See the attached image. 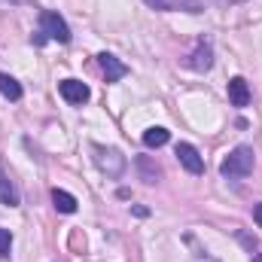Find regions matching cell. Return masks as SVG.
<instances>
[{"label":"cell","instance_id":"cell-17","mask_svg":"<svg viewBox=\"0 0 262 262\" xmlns=\"http://www.w3.org/2000/svg\"><path fill=\"white\" fill-rule=\"evenodd\" d=\"M253 220H256V226L262 229V204H256V207H253Z\"/></svg>","mask_w":262,"mask_h":262},{"label":"cell","instance_id":"cell-10","mask_svg":"<svg viewBox=\"0 0 262 262\" xmlns=\"http://www.w3.org/2000/svg\"><path fill=\"white\" fill-rule=\"evenodd\" d=\"M0 201L6 204V207H15L18 204V189H15V183L9 180V174L0 168Z\"/></svg>","mask_w":262,"mask_h":262},{"label":"cell","instance_id":"cell-3","mask_svg":"<svg viewBox=\"0 0 262 262\" xmlns=\"http://www.w3.org/2000/svg\"><path fill=\"white\" fill-rule=\"evenodd\" d=\"M40 34H43L46 40H55V43H70V28H67V21L58 12H52V9L40 12Z\"/></svg>","mask_w":262,"mask_h":262},{"label":"cell","instance_id":"cell-2","mask_svg":"<svg viewBox=\"0 0 262 262\" xmlns=\"http://www.w3.org/2000/svg\"><path fill=\"white\" fill-rule=\"evenodd\" d=\"M92 152H95V165L107 174V177H122L125 174V156L116 149V146H101V143H92Z\"/></svg>","mask_w":262,"mask_h":262},{"label":"cell","instance_id":"cell-21","mask_svg":"<svg viewBox=\"0 0 262 262\" xmlns=\"http://www.w3.org/2000/svg\"><path fill=\"white\" fill-rule=\"evenodd\" d=\"M213 262H216V259H213Z\"/></svg>","mask_w":262,"mask_h":262},{"label":"cell","instance_id":"cell-20","mask_svg":"<svg viewBox=\"0 0 262 262\" xmlns=\"http://www.w3.org/2000/svg\"><path fill=\"white\" fill-rule=\"evenodd\" d=\"M12 3H21V0H12Z\"/></svg>","mask_w":262,"mask_h":262},{"label":"cell","instance_id":"cell-7","mask_svg":"<svg viewBox=\"0 0 262 262\" xmlns=\"http://www.w3.org/2000/svg\"><path fill=\"white\" fill-rule=\"evenodd\" d=\"M98 64L104 70V79H107V82H119V79L128 73V67L122 64L116 55H110V52H101V55H98Z\"/></svg>","mask_w":262,"mask_h":262},{"label":"cell","instance_id":"cell-18","mask_svg":"<svg viewBox=\"0 0 262 262\" xmlns=\"http://www.w3.org/2000/svg\"><path fill=\"white\" fill-rule=\"evenodd\" d=\"M220 6H238V3H247V0H216Z\"/></svg>","mask_w":262,"mask_h":262},{"label":"cell","instance_id":"cell-11","mask_svg":"<svg viewBox=\"0 0 262 262\" xmlns=\"http://www.w3.org/2000/svg\"><path fill=\"white\" fill-rule=\"evenodd\" d=\"M168 140H171V131L162 128V125H152V128L143 131V143H146L149 149H159V146H165Z\"/></svg>","mask_w":262,"mask_h":262},{"label":"cell","instance_id":"cell-5","mask_svg":"<svg viewBox=\"0 0 262 262\" xmlns=\"http://www.w3.org/2000/svg\"><path fill=\"white\" fill-rule=\"evenodd\" d=\"M58 92H61V98H64L67 104H73V107H82V104L92 98L89 85H85V82H79V79H61Z\"/></svg>","mask_w":262,"mask_h":262},{"label":"cell","instance_id":"cell-6","mask_svg":"<svg viewBox=\"0 0 262 262\" xmlns=\"http://www.w3.org/2000/svg\"><path fill=\"white\" fill-rule=\"evenodd\" d=\"M177 159L189 174H204V156L198 152L192 143H177Z\"/></svg>","mask_w":262,"mask_h":262},{"label":"cell","instance_id":"cell-16","mask_svg":"<svg viewBox=\"0 0 262 262\" xmlns=\"http://www.w3.org/2000/svg\"><path fill=\"white\" fill-rule=\"evenodd\" d=\"M143 3H149L152 9H168V0H143Z\"/></svg>","mask_w":262,"mask_h":262},{"label":"cell","instance_id":"cell-8","mask_svg":"<svg viewBox=\"0 0 262 262\" xmlns=\"http://www.w3.org/2000/svg\"><path fill=\"white\" fill-rule=\"evenodd\" d=\"M229 104L232 107H247L250 104V85H247L244 76L229 79Z\"/></svg>","mask_w":262,"mask_h":262},{"label":"cell","instance_id":"cell-9","mask_svg":"<svg viewBox=\"0 0 262 262\" xmlns=\"http://www.w3.org/2000/svg\"><path fill=\"white\" fill-rule=\"evenodd\" d=\"M134 165H137V171H140V180H143V183H149V186H152V183H159V180H162V168H159L149 156H137V162H134Z\"/></svg>","mask_w":262,"mask_h":262},{"label":"cell","instance_id":"cell-4","mask_svg":"<svg viewBox=\"0 0 262 262\" xmlns=\"http://www.w3.org/2000/svg\"><path fill=\"white\" fill-rule=\"evenodd\" d=\"M186 67H192L195 73H207L213 67V46H210V40H198L192 55L186 58Z\"/></svg>","mask_w":262,"mask_h":262},{"label":"cell","instance_id":"cell-15","mask_svg":"<svg viewBox=\"0 0 262 262\" xmlns=\"http://www.w3.org/2000/svg\"><path fill=\"white\" fill-rule=\"evenodd\" d=\"M9 250H12V235L6 229H0V259H6Z\"/></svg>","mask_w":262,"mask_h":262},{"label":"cell","instance_id":"cell-14","mask_svg":"<svg viewBox=\"0 0 262 262\" xmlns=\"http://www.w3.org/2000/svg\"><path fill=\"white\" fill-rule=\"evenodd\" d=\"M168 9H186V12H201V0H168Z\"/></svg>","mask_w":262,"mask_h":262},{"label":"cell","instance_id":"cell-19","mask_svg":"<svg viewBox=\"0 0 262 262\" xmlns=\"http://www.w3.org/2000/svg\"><path fill=\"white\" fill-rule=\"evenodd\" d=\"M253 262H262V253H259V256H253Z\"/></svg>","mask_w":262,"mask_h":262},{"label":"cell","instance_id":"cell-13","mask_svg":"<svg viewBox=\"0 0 262 262\" xmlns=\"http://www.w3.org/2000/svg\"><path fill=\"white\" fill-rule=\"evenodd\" d=\"M52 204L58 213H76V198L64 189H52Z\"/></svg>","mask_w":262,"mask_h":262},{"label":"cell","instance_id":"cell-1","mask_svg":"<svg viewBox=\"0 0 262 262\" xmlns=\"http://www.w3.org/2000/svg\"><path fill=\"white\" fill-rule=\"evenodd\" d=\"M250 171H253V146H235L220 162V174L226 180H244Z\"/></svg>","mask_w":262,"mask_h":262},{"label":"cell","instance_id":"cell-12","mask_svg":"<svg viewBox=\"0 0 262 262\" xmlns=\"http://www.w3.org/2000/svg\"><path fill=\"white\" fill-rule=\"evenodd\" d=\"M0 95L6 101H21V85L18 79H12L9 73H0Z\"/></svg>","mask_w":262,"mask_h":262}]
</instances>
